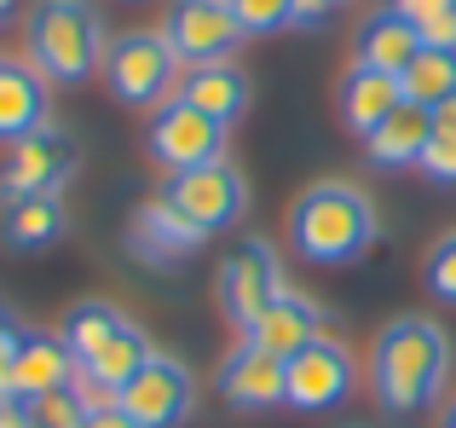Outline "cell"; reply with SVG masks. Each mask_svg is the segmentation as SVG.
Wrapping results in <instances>:
<instances>
[{
	"label": "cell",
	"instance_id": "ac0fdd59",
	"mask_svg": "<svg viewBox=\"0 0 456 428\" xmlns=\"http://www.w3.org/2000/svg\"><path fill=\"white\" fill-rule=\"evenodd\" d=\"M69 376H76V359H69V348L64 342H53V336H23V348H18V359H12V371H6V388H12V399H41V394H53V388H69Z\"/></svg>",
	"mask_w": 456,
	"mask_h": 428
},
{
	"label": "cell",
	"instance_id": "30bf717a",
	"mask_svg": "<svg viewBox=\"0 0 456 428\" xmlns=\"http://www.w3.org/2000/svg\"><path fill=\"white\" fill-rule=\"evenodd\" d=\"M283 376H289V406L295 411H335V406L353 399L358 365L335 336H318L312 348H301L283 365Z\"/></svg>",
	"mask_w": 456,
	"mask_h": 428
},
{
	"label": "cell",
	"instance_id": "9c48e42d",
	"mask_svg": "<svg viewBox=\"0 0 456 428\" xmlns=\"http://www.w3.org/2000/svg\"><path fill=\"white\" fill-rule=\"evenodd\" d=\"M162 41L174 46L179 64H220V58L237 53V41H243V23L232 18V6L225 0H174V12H167L162 23Z\"/></svg>",
	"mask_w": 456,
	"mask_h": 428
},
{
	"label": "cell",
	"instance_id": "5b68a950",
	"mask_svg": "<svg viewBox=\"0 0 456 428\" xmlns=\"http://www.w3.org/2000/svg\"><path fill=\"white\" fill-rule=\"evenodd\" d=\"M81 169V145L58 128H35V134L12 139L6 162H0V203L12 197H58L69 174Z\"/></svg>",
	"mask_w": 456,
	"mask_h": 428
},
{
	"label": "cell",
	"instance_id": "f546056e",
	"mask_svg": "<svg viewBox=\"0 0 456 428\" xmlns=\"http://www.w3.org/2000/svg\"><path fill=\"white\" fill-rule=\"evenodd\" d=\"M18 348H23V325H18V318H6V313H0V376L12 371Z\"/></svg>",
	"mask_w": 456,
	"mask_h": 428
},
{
	"label": "cell",
	"instance_id": "277c9868",
	"mask_svg": "<svg viewBox=\"0 0 456 428\" xmlns=\"http://www.w3.org/2000/svg\"><path fill=\"white\" fill-rule=\"evenodd\" d=\"M104 81L122 104H167L179 87V58L162 29H127L104 46Z\"/></svg>",
	"mask_w": 456,
	"mask_h": 428
},
{
	"label": "cell",
	"instance_id": "e575fe53",
	"mask_svg": "<svg viewBox=\"0 0 456 428\" xmlns=\"http://www.w3.org/2000/svg\"><path fill=\"white\" fill-rule=\"evenodd\" d=\"M434 128H439V134H456V93L445 104H434Z\"/></svg>",
	"mask_w": 456,
	"mask_h": 428
},
{
	"label": "cell",
	"instance_id": "e0dca14e",
	"mask_svg": "<svg viewBox=\"0 0 456 428\" xmlns=\"http://www.w3.org/2000/svg\"><path fill=\"white\" fill-rule=\"evenodd\" d=\"M46 87L53 81L29 58H0V139H23L46 128Z\"/></svg>",
	"mask_w": 456,
	"mask_h": 428
},
{
	"label": "cell",
	"instance_id": "484cf974",
	"mask_svg": "<svg viewBox=\"0 0 456 428\" xmlns=\"http://www.w3.org/2000/svg\"><path fill=\"white\" fill-rule=\"evenodd\" d=\"M29 423L35 428H81L87 423V406L76 399V388H53V394L29 399Z\"/></svg>",
	"mask_w": 456,
	"mask_h": 428
},
{
	"label": "cell",
	"instance_id": "7a4b0ae2",
	"mask_svg": "<svg viewBox=\"0 0 456 428\" xmlns=\"http://www.w3.org/2000/svg\"><path fill=\"white\" fill-rule=\"evenodd\" d=\"M289 243L312 267H353L376 243V209H370V197L358 185L318 180L289 209Z\"/></svg>",
	"mask_w": 456,
	"mask_h": 428
},
{
	"label": "cell",
	"instance_id": "6da1fadb",
	"mask_svg": "<svg viewBox=\"0 0 456 428\" xmlns=\"http://www.w3.org/2000/svg\"><path fill=\"white\" fill-rule=\"evenodd\" d=\"M451 376V336L434 318H393L376 342V399L393 417H416L445 394Z\"/></svg>",
	"mask_w": 456,
	"mask_h": 428
},
{
	"label": "cell",
	"instance_id": "ffe728a7",
	"mask_svg": "<svg viewBox=\"0 0 456 428\" xmlns=\"http://www.w3.org/2000/svg\"><path fill=\"white\" fill-rule=\"evenodd\" d=\"M428 134H434V111H422V104L404 99L399 111H393L387 122L364 139V151H370V162H376V169H411V162H422Z\"/></svg>",
	"mask_w": 456,
	"mask_h": 428
},
{
	"label": "cell",
	"instance_id": "4dcf8cb0",
	"mask_svg": "<svg viewBox=\"0 0 456 428\" xmlns=\"http://www.w3.org/2000/svg\"><path fill=\"white\" fill-rule=\"evenodd\" d=\"M330 6L335 0H295V23H301V29H318V23L330 18Z\"/></svg>",
	"mask_w": 456,
	"mask_h": 428
},
{
	"label": "cell",
	"instance_id": "4316f807",
	"mask_svg": "<svg viewBox=\"0 0 456 428\" xmlns=\"http://www.w3.org/2000/svg\"><path fill=\"white\" fill-rule=\"evenodd\" d=\"M428 290L445 307H456V232H445L434 249H428Z\"/></svg>",
	"mask_w": 456,
	"mask_h": 428
},
{
	"label": "cell",
	"instance_id": "d590c367",
	"mask_svg": "<svg viewBox=\"0 0 456 428\" xmlns=\"http://www.w3.org/2000/svg\"><path fill=\"white\" fill-rule=\"evenodd\" d=\"M6 399H12V388H6V376H0V406H6Z\"/></svg>",
	"mask_w": 456,
	"mask_h": 428
},
{
	"label": "cell",
	"instance_id": "1f68e13d",
	"mask_svg": "<svg viewBox=\"0 0 456 428\" xmlns=\"http://www.w3.org/2000/svg\"><path fill=\"white\" fill-rule=\"evenodd\" d=\"M393 6H399L404 18H416V23H422V18H434V12H445V6H456V0H393Z\"/></svg>",
	"mask_w": 456,
	"mask_h": 428
},
{
	"label": "cell",
	"instance_id": "d6986e66",
	"mask_svg": "<svg viewBox=\"0 0 456 428\" xmlns=\"http://www.w3.org/2000/svg\"><path fill=\"white\" fill-rule=\"evenodd\" d=\"M416 53H422V29H416V18H404L399 6L364 18V29H358V64H370V70L404 76Z\"/></svg>",
	"mask_w": 456,
	"mask_h": 428
},
{
	"label": "cell",
	"instance_id": "603a6c76",
	"mask_svg": "<svg viewBox=\"0 0 456 428\" xmlns=\"http://www.w3.org/2000/svg\"><path fill=\"white\" fill-rule=\"evenodd\" d=\"M399 81H404V99L411 104L434 111V104H445L456 93V53H445V46H422Z\"/></svg>",
	"mask_w": 456,
	"mask_h": 428
},
{
	"label": "cell",
	"instance_id": "f35d334b",
	"mask_svg": "<svg viewBox=\"0 0 456 428\" xmlns=\"http://www.w3.org/2000/svg\"><path fill=\"white\" fill-rule=\"evenodd\" d=\"M341 428H364V423H341Z\"/></svg>",
	"mask_w": 456,
	"mask_h": 428
},
{
	"label": "cell",
	"instance_id": "d6a6232c",
	"mask_svg": "<svg viewBox=\"0 0 456 428\" xmlns=\"http://www.w3.org/2000/svg\"><path fill=\"white\" fill-rule=\"evenodd\" d=\"M81 428H139V423L127 417V411H116V406H110V411H93V417L81 423Z\"/></svg>",
	"mask_w": 456,
	"mask_h": 428
},
{
	"label": "cell",
	"instance_id": "44dd1931",
	"mask_svg": "<svg viewBox=\"0 0 456 428\" xmlns=\"http://www.w3.org/2000/svg\"><path fill=\"white\" fill-rule=\"evenodd\" d=\"M64 203L58 197H12L6 209H0V243L6 249H46L64 237Z\"/></svg>",
	"mask_w": 456,
	"mask_h": 428
},
{
	"label": "cell",
	"instance_id": "8d00e7d4",
	"mask_svg": "<svg viewBox=\"0 0 456 428\" xmlns=\"http://www.w3.org/2000/svg\"><path fill=\"white\" fill-rule=\"evenodd\" d=\"M12 6H18V0H0V18H6V12H12Z\"/></svg>",
	"mask_w": 456,
	"mask_h": 428
},
{
	"label": "cell",
	"instance_id": "3957f363",
	"mask_svg": "<svg viewBox=\"0 0 456 428\" xmlns=\"http://www.w3.org/2000/svg\"><path fill=\"white\" fill-rule=\"evenodd\" d=\"M29 64L58 87H76L104 64V18L93 0H35L23 18Z\"/></svg>",
	"mask_w": 456,
	"mask_h": 428
},
{
	"label": "cell",
	"instance_id": "cb8c5ba5",
	"mask_svg": "<svg viewBox=\"0 0 456 428\" xmlns=\"http://www.w3.org/2000/svg\"><path fill=\"white\" fill-rule=\"evenodd\" d=\"M151 353H156V348L145 342V330H134V325H127L122 336H110V342H104V348L93 353L87 365H81V371H87V376H99L104 388H122V383H134V376L151 365Z\"/></svg>",
	"mask_w": 456,
	"mask_h": 428
},
{
	"label": "cell",
	"instance_id": "5bb4252c",
	"mask_svg": "<svg viewBox=\"0 0 456 428\" xmlns=\"http://www.w3.org/2000/svg\"><path fill=\"white\" fill-rule=\"evenodd\" d=\"M202 243H208V232L191 226L167 197H151V203L134 214V232H127V249H134L139 260H151V267H174V260H185L191 249H202Z\"/></svg>",
	"mask_w": 456,
	"mask_h": 428
},
{
	"label": "cell",
	"instance_id": "f1b7e54d",
	"mask_svg": "<svg viewBox=\"0 0 456 428\" xmlns=\"http://www.w3.org/2000/svg\"><path fill=\"white\" fill-rule=\"evenodd\" d=\"M416 29H422V46H445V53H456V6L434 12V18H422Z\"/></svg>",
	"mask_w": 456,
	"mask_h": 428
},
{
	"label": "cell",
	"instance_id": "836d02e7",
	"mask_svg": "<svg viewBox=\"0 0 456 428\" xmlns=\"http://www.w3.org/2000/svg\"><path fill=\"white\" fill-rule=\"evenodd\" d=\"M0 428H35L29 406H23V399H6V406H0Z\"/></svg>",
	"mask_w": 456,
	"mask_h": 428
},
{
	"label": "cell",
	"instance_id": "d4e9b609",
	"mask_svg": "<svg viewBox=\"0 0 456 428\" xmlns=\"http://www.w3.org/2000/svg\"><path fill=\"white\" fill-rule=\"evenodd\" d=\"M225 6L243 23V35H272L295 23V0H225Z\"/></svg>",
	"mask_w": 456,
	"mask_h": 428
},
{
	"label": "cell",
	"instance_id": "4fadbf2b",
	"mask_svg": "<svg viewBox=\"0 0 456 428\" xmlns=\"http://www.w3.org/2000/svg\"><path fill=\"white\" fill-rule=\"evenodd\" d=\"M318 336H323L318 307H312L306 295H295V290H283L278 301H272L266 313L255 318V325H243V342H248V348L272 353V359H283V365H289L301 348H312Z\"/></svg>",
	"mask_w": 456,
	"mask_h": 428
},
{
	"label": "cell",
	"instance_id": "2e32d148",
	"mask_svg": "<svg viewBox=\"0 0 456 428\" xmlns=\"http://www.w3.org/2000/svg\"><path fill=\"white\" fill-rule=\"evenodd\" d=\"M399 104H404V81L353 58V70L341 76V122L353 128L358 139H370L393 111H399Z\"/></svg>",
	"mask_w": 456,
	"mask_h": 428
},
{
	"label": "cell",
	"instance_id": "52a82bcc",
	"mask_svg": "<svg viewBox=\"0 0 456 428\" xmlns=\"http://www.w3.org/2000/svg\"><path fill=\"white\" fill-rule=\"evenodd\" d=\"M197 406V383L179 359L167 353H151V365L134 376V383L116 388V411H127L139 428H179Z\"/></svg>",
	"mask_w": 456,
	"mask_h": 428
},
{
	"label": "cell",
	"instance_id": "8fae6325",
	"mask_svg": "<svg viewBox=\"0 0 456 428\" xmlns=\"http://www.w3.org/2000/svg\"><path fill=\"white\" fill-rule=\"evenodd\" d=\"M167 203L185 214L191 226H202V232H220V226H232L237 214L248 203V185L243 174L232 169V162H202V169H185L167 180Z\"/></svg>",
	"mask_w": 456,
	"mask_h": 428
},
{
	"label": "cell",
	"instance_id": "7c38bea8",
	"mask_svg": "<svg viewBox=\"0 0 456 428\" xmlns=\"http://www.w3.org/2000/svg\"><path fill=\"white\" fill-rule=\"evenodd\" d=\"M214 388H220L225 406L237 411H272V406H289V376H283V359H272V353L260 348H237L220 359V376H214Z\"/></svg>",
	"mask_w": 456,
	"mask_h": 428
},
{
	"label": "cell",
	"instance_id": "83f0119b",
	"mask_svg": "<svg viewBox=\"0 0 456 428\" xmlns=\"http://www.w3.org/2000/svg\"><path fill=\"white\" fill-rule=\"evenodd\" d=\"M416 169L428 174L434 185H456V134H428V145H422V162Z\"/></svg>",
	"mask_w": 456,
	"mask_h": 428
},
{
	"label": "cell",
	"instance_id": "74e56055",
	"mask_svg": "<svg viewBox=\"0 0 456 428\" xmlns=\"http://www.w3.org/2000/svg\"><path fill=\"white\" fill-rule=\"evenodd\" d=\"M445 428H456V406H451V417H445Z\"/></svg>",
	"mask_w": 456,
	"mask_h": 428
},
{
	"label": "cell",
	"instance_id": "9a60e30c",
	"mask_svg": "<svg viewBox=\"0 0 456 428\" xmlns=\"http://www.w3.org/2000/svg\"><path fill=\"white\" fill-rule=\"evenodd\" d=\"M174 93L191 104V111L214 116L220 128L243 122V111H248V76L232 64V58H220V64H191Z\"/></svg>",
	"mask_w": 456,
	"mask_h": 428
},
{
	"label": "cell",
	"instance_id": "7402d4cb",
	"mask_svg": "<svg viewBox=\"0 0 456 428\" xmlns=\"http://www.w3.org/2000/svg\"><path fill=\"white\" fill-rule=\"evenodd\" d=\"M122 330H127V313L116 301H99V295L76 301L64 318H58V342L69 348V359H76V365H87L93 353H99L110 336H122Z\"/></svg>",
	"mask_w": 456,
	"mask_h": 428
},
{
	"label": "cell",
	"instance_id": "8992f818",
	"mask_svg": "<svg viewBox=\"0 0 456 428\" xmlns=\"http://www.w3.org/2000/svg\"><path fill=\"white\" fill-rule=\"evenodd\" d=\"M151 157L162 162L167 174L202 169V162H225V128L214 122V116L191 111L174 93V99L156 104V116H151Z\"/></svg>",
	"mask_w": 456,
	"mask_h": 428
},
{
	"label": "cell",
	"instance_id": "ba28073f",
	"mask_svg": "<svg viewBox=\"0 0 456 428\" xmlns=\"http://www.w3.org/2000/svg\"><path fill=\"white\" fill-rule=\"evenodd\" d=\"M283 295V272L266 237H243L232 255L220 260V307L232 325H255L272 301Z\"/></svg>",
	"mask_w": 456,
	"mask_h": 428
},
{
	"label": "cell",
	"instance_id": "ab89813d",
	"mask_svg": "<svg viewBox=\"0 0 456 428\" xmlns=\"http://www.w3.org/2000/svg\"><path fill=\"white\" fill-rule=\"evenodd\" d=\"M127 6H145V0H127Z\"/></svg>",
	"mask_w": 456,
	"mask_h": 428
}]
</instances>
